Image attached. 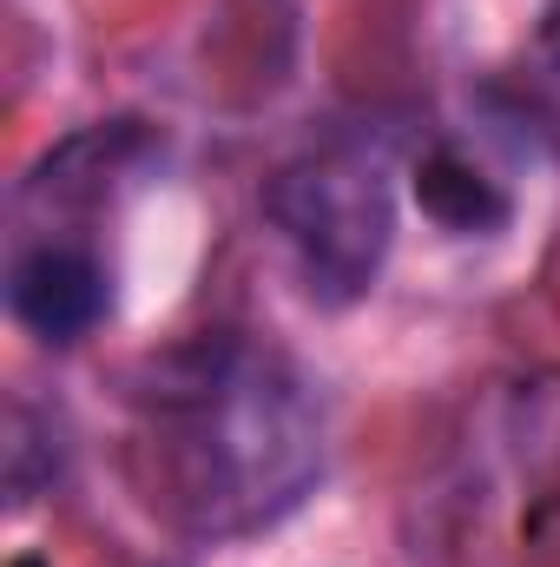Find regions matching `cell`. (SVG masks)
<instances>
[{
	"mask_svg": "<svg viewBox=\"0 0 560 567\" xmlns=\"http://www.w3.org/2000/svg\"><path fill=\"white\" fill-rule=\"evenodd\" d=\"M113 303V284L106 265L86 251V245H66V238H40V245H20L13 265H7V310L27 337L66 350L80 343Z\"/></svg>",
	"mask_w": 560,
	"mask_h": 567,
	"instance_id": "obj_3",
	"label": "cell"
},
{
	"mask_svg": "<svg viewBox=\"0 0 560 567\" xmlns=\"http://www.w3.org/2000/svg\"><path fill=\"white\" fill-rule=\"evenodd\" d=\"M133 475L191 542L271 528L323 475V403L278 350L185 337L133 383Z\"/></svg>",
	"mask_w": 560,
	"mask_h": 567,
	"instance_id": "obj_1",
	"label": "cell"
},
{
	"mask_svg": "<svg viewBox=\"0 0 560 567\" xmlns=\"http://www.w3.org/2000/svg\"><path fill=\"white\" fill-rule=\"evenodd\" d=\"M535 40H541V60L560 73V0H548V13H541V33H535Z\"/></svg>",
	"mask_w": 560,
	"mask_h": 567,
	"instance_id": "obj_5",
	"label": "cell"
},
{
	"mask_svg": "<svg viewBox=\"0 0 560 567\" xmlns=\"http://www.w3.org/2000/svg\"><path fill=\"white\" fill-rule=\"evenodd\" d=\"M265 218L278 225L303 290L330 310L356 303L383 278L396 245V178L363 140H323L297 152L265 185Z\"/></svg>",
	"mask_w": 560,
	"mask_h": 567,
	"instance_id": "obj_2",
	"label": "cell"
},
{
	"mask_svg": "<svg viewBox=\"0 0 560 567\" xmlns=\"http://www.w3.org/2000/svg\"><path fill=\"white\" fill-rule=\"evenodd\" d=\"M416 205L442 225V231H455V238L501 231L508 212H515L508 192H501L488 172H475L462 152H448V145H435V152L416 165Z\"/></svg>",
	"mask_w": 560,
	"mask_h": 567,
	"instance_id": "obj_4",
	"label": "cell"
}]
</instances>
